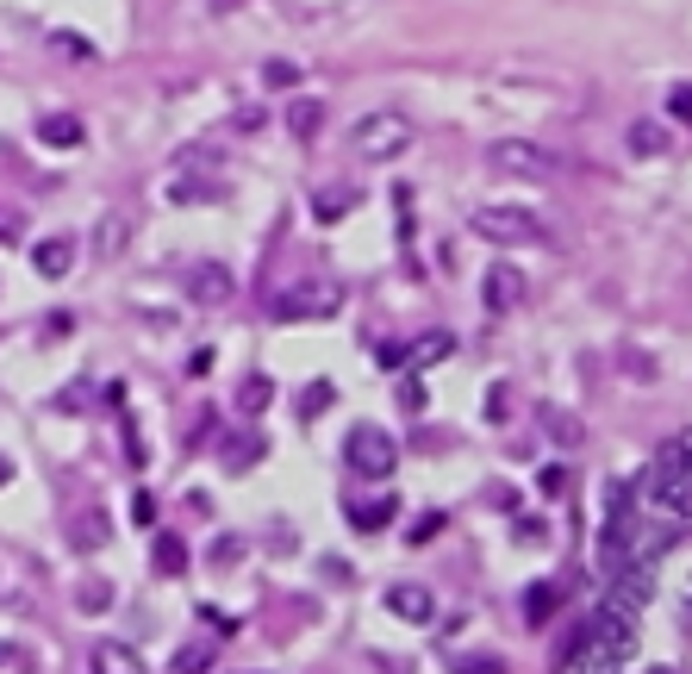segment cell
Returning <instances> with one entry per match:
<instances>
[{"label":"cell","instance_id":"cell-14","mask_svg":"<svg viewBox=\"0 0 692 674\" xmlns=\"http://www.w3.org/2000/svg\"><path fill=\"white\" fill-rule=\"evenodd\" d=\"M38 144L75 150V144H81V119H75V113H44V119H38Z\"/></svg>","mask_w":692,"mask_h":674},{"label":"cell","instance_id":"cell-22","mask_svg":"<svg viewBox=\"0 0 692 674\" xmlns=\"http://www.w3.org/2000/svg\"><path fill=\"white\" fill-rule=\"evenodd\" d=\"M94 238H100V250H106V256H119V250H125V238H131V219H125V213H106Z\"/></svg>","mask_w":692,"mask_h":674},{"label":"cell","instance_id":"cell-33","mask_svg":"<svg viewBox=\"0 0 692 674\" xmlns=\"http://www.w3.org/2000/svg\"><path fill=\"white\" fill-rule=\"evenodd\" d=\"M256 462V437H231V449H225V469H249Z\"/></svg>","mask_w":692,"mask_h":674},{"label":"cell","instance_id":"cell-23","mask_svg":"<svg viewBox=\"0 0 692 674\" xmlns=\"http://www.w3.org/2000/svg\"><path fill=\"white\" fill-rule=\"evenodd\" d=\"M449 349H456V338H449V331H431V338H419V349H412V369H424V363H444Z\"/></svg>","mask_w":692,"mask_h":674},{"label":"cell","instance_id":"cell-35","mask_svg":"<svg viewBox=\"0 0 692 674\" xmlns=\"http://www.w3.org/2000/svg\"><path fill=\"white\" fill-rule=\"evenodd\" d=\"M437 531H444V512H424V519L412 524V544H431V537H437Z\"/></svg>","mask_w":692,"mask_h":674},{"label":"cell","instance_id":"cell-25","mask_svg":"<svg viewBox=\"0 0 692 674\" xmlns=\"http://www.w3.org/2000/svg\"><path fill=\"white\" fill-rule=\"evenodd\" d=\"M331 399H337V387H331V381H312L306 399H299V419H324V412H331Z\"/></svg>","mask_w":692,"mask_h":674},{"label":"cell","instance_id":"cell-17","mask_svg":"<svg viewBox=\"0 0 692 674\" xmlns=\"http://www.w3.org/2000/svg\"><path fill=\"white\" fill-rule=\"evenodd\" d=\"M319 125H324L319 100H294V106H287V131H294L299 144H312V138H319Z\"/></svg>","mask_w":692,"mask_h":674},{"label":"cell","instance_id":"cell-3","mask_svg":"<svg viewBox=\"0 0 692 674\" xmlns=\"http://www.w3.org/2000/svg\"><path fill=\"white\" fill-rule=\"evenodd\" d=\"M349 144H356V156H369V163H394L399 150L412 144V119H406V113H394V106L362 113V119H356V131H349Z\"/></svg>","mask_w":692,"mask_h":674},{"label":"cell","instance_id":"cell-10","mask_svg":"<svg viewBox=\"0 0 692 674\" xmlns=\"http://www.w3.org/2000/svg\"><path fill=\"white\" fill-rule=\"evenodd\" d=\"M387 612L406 624H431L437 619V599H431V587H387Z\"/></svg>","mask_w":692,"mask_h":674},{"label":"cell","instance_id":"cell-24","mask_svg":"<svg viewBox=\"0 0 692 674\" xmlns=\"http://www.w3.org/2000/svg\"><path fill=\"white\" fill-rule=\"evenodd\" d=\"M449 669L456 674H512L499 656H474V649H462V656H449Z\"/></svg>","mask_w":692,"mask_h":674},{"label":"cell","instance_id":"cell-30","mask_svg":"<svg viewBox=\"0 0 692 674\" xmlns=\"http://www.w3.org/2000/svg\"><path fill=\"white\" fill-rule=\"evenodd\" d=\"M399 406H406L412 419H419L424 406H431V394H424V381H419V374H406V381H399Z\"/></svg>","mask_w":692,"mask_h":674},{"label":"cell","instance_id":"cell-19","mask_svg":"<svg viewBox=\"0 0 692 674\" xmlns=\"http://www.w3.org/2000/svg\"><path fill=\"white\" fill-rule=\"evenodd\" d=\"M555 599H562V587H555V581H537V587L524 594V619L549 624V619H555Z\"/></svg>","mask_w":692,"mask_h":674},{"label":"cell","instance_id":"cell-20","mask_svg":"<svg viewBox=\"0 0 692 674\" xmlns=\"http://www.w3.org/2000/svg\"><path fill=\"white\" fill-rule=\"evenodd\" d=\"M630 150H637V156H662V150H668V131L655 119H637L630 125Z\"/></svg>","mask_w":692,"mask_h":674},{"label":"cell","instance_id":"cell-27","mask_svg":"<svg viewBox=\"0 0 692 674\" xmlns=\"http://www.w3.org/2000/svg\"><path fill=\"white\" fill-rule=\"evenodd\" d=\"M213 649L219 644H188L181 656H175V674H206L213 669Z\"/></svg>","mask_w":692,"mask_h":674},{"label":"cell","instance_id":"cell-13","mask_svg":"<svg viewBox=\"0 0 692 674\" xmlns=\"http://www.w3.org/2000/svg\"><path fill=\"white\" fill-rule=\"evenodd\" d=\"M69 544L75 549H106L113 544V519H106V512H75L69 519Z\"/></svg>","mask_w":692,"mask_h":674},{"label":"cell","instance_id":"cell-6","mask_svg":"<svg viewBox=\"0 0 692 674\" xmlns=\"http://www.w3.org/2000/svg\"><path fill=\"white\" fill-rule=\"evenodd\" d=\"M487 163H494L499 175H524V181H549V175H555V156H549L543 144H530V138H499V144H487Z\"/></svg>","mask_w":692,"mask_h":674},{"label":"cell","instance_id":"cell-15","mask_svg":"<svg viewBox=\"0 0 692 674\" xmlns=\"http://www.w3.org/2000/svg\"><path fill=\"white\" fill-rule=\"evenodd\" d=\"M94 674H144V662H138V649L131 644H100L94 649Z\"/></svg>","mask_w":692,"mask_h":674},{"label":"cell","instance_id":"cell-12","mask_svg":"<svg viewBox=\"0 0 692 674\" xmlns=\"http://www.w3.org/2000/svg\"><path fill=\"white\" fill-rule=\"evenodd\" d=\"M356 206H362V194L337 181V188H319V194H312V219H319V225H337L344 213H356Z\"/></svg>","mask_w":692,"mask_h":674},{"label":"cell","instance_id":"cell-7","mask_svg":"<svg viewBox=\"0 0 692 674\" xmlns=\"http://www.w3.org/2000/svg\"><path fill=\"white\" fill-rule=\"evenodd\" d=\"M344 306V294L331 288V281H294L287 294H274V319H331Z\"/></svg>","mask_w":692,"mask_h":674},{"label":"cell","instance_id":"cell-26","mask_svg":"<svg viewBox=\"0 0 692 674\" xmlns=\"http://www.w3.org/2000/svg\"><path fill=\"white\" fill-rule=\"evenodd\" d=\"M269 399H274L269 374H249V381H244V394H238V406H244V412H269Z\"/></svg>","mask_w":692,"mask_h":674},{"label":"cell","instance_id":"cell-21","mask_svg":"<svg viewBox=\"0 0 692 674\" xmlns=\"http://www.w3.org/2000/svg\"><path fill=\"white\" fill-rule=\"evenodd\" d=\"M387 519H394V499H369V506L356 499V506H349V524H356V531H381Z\"/></svg>","mask_w":692,"mask_h":674},{"label":"cell","instance_id":"cell-16","mask_svg":"<svg viewBox=\"0 0 692 674\" xmlns=\"http://www.w3.org/2000/svg\"><path fill=\"white\" fill-rule=\"evenodd\" d=\"M537 419H543V431H549V444H580V437H587V424L574 419V412H562V406H543V412H537Z\"/></svg>","mask_w":692,"mask_h":674},{"label":"cell","instance_id":"cell-32","mask_svg":"<svg viewBox=\"0 0 692 674\" xmlns=\"http://www.w3.org/2000/svg\"><path fill=\"white\" fill-rule=\"evenodd\" d=\"M25 238V213L20 206H0V244H20Z\"/></svg>","mask_w":692,"mask_h":674},{"label":"cell","instance_id":"cell-28","mask_svg":"<svg viewBox=\"0 0 692 674\" xmlns=\"http://www.w3.org/2000/svg\"><path fill=\"white\" fill-rule=\"evenodd\" d=\"M75 606H81V612H106V606H113V581H81Z\"/></svg>","mask_w":692,"mask_h":674},{"label":"cell","instance_id":"cell-39","mask_svg":"<svg viewBox=\"0 0 692 674\" xmlns=\"http://www.w3.org/2000/svg\"><path fill=\"white\" fill-rule=\"evenodd\" d=\"M0 662H13V644H0Z\"/></svg>","mask_w":692,"mask_h":674},{"label":"cell","instance_id":"cell-18","mask_svg":"<svg viewBox=\"0 0 692 674\" xmlns=\"http://www.w3.org/2000/svg\"><path fill=\"white\" fill-rule=\"evenodd\" d=\"M150 562H156V574H188V544L163 531V537L150 544Z\"/></svg>","mask_w":692,"mask_h":674},{"label":"cell","instance_id":"cell-11","mask_svg":"<svg viewBox=\"0 0 692 674\" xmlns=\"http://www.w3.org/2000/svg\"><path fill=\"white\" fill-rule=\"evenodd\" d=\"M518 300H524V275L512 269V263H494V269H487V306H494V313H512Z\"/></svg>","mask_w":692,"mask_h":674},{"label":"cell","instance_id":"cell-4","mask_svg":"<svg viewBox=\"0 0 692 674\" xmlns=\"http://www.w3.org/2000/svg\"><path fill=\"white\" fill-rule=\"evenodd\" d=\"M469 225L487 244H543V219L524 213V206H474Z\"/></svg>","mask_w":692,"mask_h":674},{"label":"cell","instance_id":"cell-36","mask_svg":"<svg viewBox=\"0 0 692 674\" xmlns=\"http://www.w3.org/2000/svg\"><path fill=\"white\" fill-rule=\"evenodd\" d=\"M505 394H512V387H505V381H499V387H487V419H505V406H512V399H505Z\"/></svg>","mask_w":692,"mask_h":674},{"label":"cell","instance_id":"cell-9","mask_svg":"<svg viewBox=\"0 0 692 674\" xmlns=\"http://www.w3.org/2000/svg\"><path fill=\"white\" fill-rule=\"evenodd\" d=\"M188 294H194V306H225L231 300V269L225 263H200L188 275Z\"/></svg>","mask_w":692,"mask_h":674},{"label":"cell","instance_id":"cell-37","mask_svg":"<svg viewBox=\"0 0 692 674\" xmlns=\"http://www.w3.org/2000/svg\"><path fill=\"white\" fill-rule=\"evenodd\" d=\"M131 519H138V524H150V519H156V499H150V494H138V499H131Z\"/></svg>","mask_w":692,"mask_h":674},{"label":"cell","instance_id":"cell-8","mask_svg":"<svg viewBox=\"0 0 692 674\" xmlns=\"http://www.w3.org/2000/svg\"><path fill=\"white\" fill-rule=\"evenodd\" d=\"M75 256H81V244H75L69 231H56V238H38V244H31V269L44 275V281H63V275L75 269Z\"/></svg>","mask_w":692,"mask_h":674},{"label":"cell","instance_id":"cell-2","mask_svg":"<svg viewBox=\"0 0 692 674\" xmlns=\"http://www.w3.org/2000/svg\"><path fill=\"white\" fill-rule=\"evenodd\" d=\"M649 506H662L674 519H692V444H668L649 474Z\"/></svg>","mask_w":692,"mask_h":674},{"label":"cell","instance_id":"cell-34","mask_svg":"<svg viewBox=\"0 0 692 674\" xmlns=\"http://www.w3.org/2000/svg\"><path fill=\"white\" fill-rule=\"evenodd\" d=\"M668 113H674L680 125H692V81H680V88L668 94Z\"/></svg>","mask_w":692,"mask_h":674},{"label":"cell","instance_id":"cell-1","mask_svg":"<svg viewBox=\"0 0 692 674\" xmlns=\"http://www.w3.org/2000/svg\"><path fill=\"white\" fill-rule=\"evenodd\" d=\"M637 656V606L605 599L593 612V624L580 631V644L568 649V669L562 674H618Z\"/></svg>","mask_w":692,"mask_h":674},{"label":"cell","instance_id":"cell-38","mask_svg":"<svg viewBox=\"0 0 692 674\" xmlns=\"http://www.w3.org/2000/svg\"><path fill=\"white\" fill-rule=\"evenodd\" d=\"M7 481H13V456H0V487H7Z\"/></svg>","mask_w":692,"mask_h":674},{"label":"cell","instance_id":"cell-5","mask_svg":"<svg viewBox=\"0 0 692 674\" xmlns=\"http://www.w3.org/2000/svg\"><path fill=\"white\" fill-rule=\"evenodd\" d=\"M344 456H349V469L362 474V481H387V474L399 469V444L381 431V424H356L349 444H344Z\"/></svg>","mask_w":692,"mask_h":674},{"label":"cell","instance_id":"cell-40","mask_svg":"<svg viewBox=\"0 0 692 674\" xmlns=\"http://www.w3.org/2000/svg\"><path fill=\"white\" fill-rule=\"evenodd\" d=\"M687 606H692V599H687Z\"/></svg>","mask_w":692,"mask_h":674},{"label":"cell","instance_id":"cell-31","mask_svg":"<svg viewBox=\"0 0 692 674\" xmlns=\"http://www.w3.org/2000/svg\"><path fill=\"white\" fill-rule=\"evenodd\" d=\"M262 81H269V88H294L299 69L287 63V56H274V63H262Z\"/></svg>","mask_w":692,"mask_h":674},{"label":"cell","instance_id":"cell-29","mask_svg":"<svg viewBox=\"0 0 692 674\" xmlns=\"http://www.w3.org/2000/svg\"><path fill=\"white\" fill-rule=\"evenodd\" d=\"M169 200H181V206H200V200H219V181H175Z\"/></svg>","mask_w":692,"mask_h":674}]
</instances>
